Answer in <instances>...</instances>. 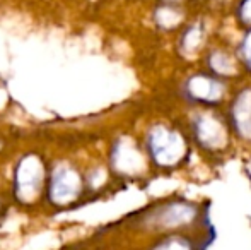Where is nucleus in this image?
<instances>
[{
  "instance_id": "obj_1",
  "label": "nucleus",
  "mask_w": 251,
  "mask_h": 250,
  "mask_svg": "<svg viewBox=\"0 0 251 250\" xmlns=\"http://www.w3.org/2000/svg\"><path fill=\"white\" fill-rule=\"evenodd\" d=\"M75 185H77V178L70 170L62 168L58 173H55V192L56 190H58V194L69 192V190L75 189Z\"/></svg>"
}]
</instances>
